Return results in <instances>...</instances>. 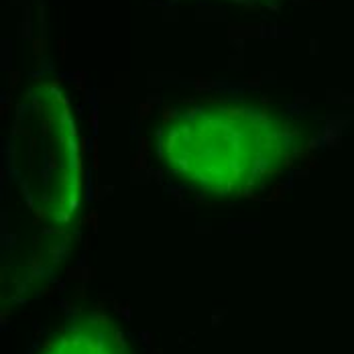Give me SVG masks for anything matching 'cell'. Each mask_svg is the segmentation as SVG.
Instances as JSON below:
<instances>
[{"label":"cell","instance_id":"6da1fadb","mask_svg":"<svg viewBox=\"0 0 354 354\" xmlns=\"http://www.w3.org/2000/svg\"><path fill=\"white\" fill-rule=\"evenodd\" d=\"M301 131L279 112L234 102L176 112L159 131V157L179 181L208 194L241 196L295 159Z\"/></svg>","mask_w":354,"mask_h":354},{"label":"cell","instance_id":"3957f363","mask_svg":"<svg viewBox=\"0 0 354 354\" xmlns=\"http://www.w3.org/2000/svg\"><path fill=\"white\" fill-rule=\"evenodd\" d=\"M245 2H257V0H245Z\"/></svg>","mask_w":354,"mask_h":354},{"label":"cell","instance_id":"7a4b0ae2","mask_svg":"<svg viewBox=\"0 0 354 354\" xmlns=\"http://www.w3.org/2000/svg\"><path fill=\"white\" fill-rule=\"evenodd\" d=\"M39 354H129L118 330L106 318H84L59 330Z\"/></svg>","mask_w":354,"mask_h":354}]
</instances>
